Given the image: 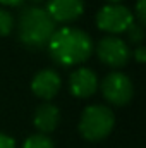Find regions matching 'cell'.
<instances>
[{
  "label": "cell",
  "mask_w": 146,
  "mask_h": 148,
  "mask_svg": "<svg viewBox=\"0 0 146 148\" xmlns=\"http://www.w3.org/2000/svg\"><path fill=\"white\" fill-rule=\"evenodd\" d=\"M132 23V12L119 3H108L102 7L96 14L98 28L107 33H126Z\"/></svg>",
  "instance_id": "277c9868"
},
{
  "label": "cell",
  "mask_w": 146,
  "mask_h": 148,
  "mask_svg": "<svg viewBox=\"0 0 146 148\" xmlns=\"http://www.w3.org/2000/svg\"><path fill=\"white\" fill-rule=\"evenodd\" d=\"M136 14H138L139 24H145V21H146V0H138V3H136Z\"/></svg>",
  "instance_id": "5bb4252c"
},
{
  "label": "cell",
  "mask_w": 146,
  "mask_h": 148,
  "mask_svg": "<svg viewBox=\"0 0 146 148\" xmlns=\"http://www.w3.org/2000/svg\"><path fill=\"white\" fill-rule=\"evenodd\" d=\"M45 10L53 19V23H72L83 14L84 2L83 0H48V7Z\"/></svg>",
  "instance_id": "52a82bcc"
},
{
  "label": "cell",
  "mask_w": 146,
  "mask_h": 148,
  "mask_svg": "<svg viewBox=\"0 0 146 148\" xmlns=\"http://www.w3.org/2000/svg\"><path fill=\"white\" fill-rule=\"evenodd\" d=\"M29 2H33V3H40V2H43V0H29Z\"/></svg>",
  "instance_id": "ac0fdd59"
},
{
  "label": "cell",
  "mask_w": 146,
  "mask_h": 148,
  "mask_svg": "<svg viewBox=\"0 0 146 148\" xmlns=\"http://www.w3.org/2000/svg\"><path fill=\"white\" fill-rule=\"evenodd\" d=\"M12 26H14V17L7 10L0 9V36L9 35L12 31Z\"/></svg>",
  "instance_id": "7c38bea8"
},
{
  "label": "cell",
  "mask_w": 146,
  "mask_h": 148,
  "mask_svg": "<svg viewBox=\"0 0 146 148\" xmlns=\"http://www.w3.org/2000/svg\"><path fill=\"white\" fill-rule=\"evenodd\" d=\"M0 148H16V143L10 136L7 134H0Z\"/></svg>",
  "instance_id": "9a60e30c"
},
{
  "label": "cell",
  "mask_w": 146,
  "mask_h": 148,
  "mask_svg": "<svg viewBox=\"0 0 146 148\" xmlns=\"http://www.w3.org/2000/svg\"><path fill=\"white\" fill-rule=\"evenodd\" d=\"M24 0H0V3H3V5H12V7H17V5H21Z\"/></svg>",
  "instance_id": "e0dca14e"
},
{
  "label": "cell",
  "mask_w": 146,
  "mask_h": 148,
  "mask_svg": "<svg viewBox=\"0 0 146 148\" xmlns=\"http://www.w3.org/2000/svg\"><path fill=\"white\" fill-rule=\"evenodd\" d=\"M108 2H112V3H119L120 0H108Z\"/></svg>",
  "instance_id": "d6986e66"
},
{
  "label": "cell",
  "mask_w": 146,
  "mask_h": 148,
  "mask_svg": "<svg viewBox=\"0 0 146 148\" xmlns=\"http://www.w3.org/2000/svg\"><path fill=\"white\" fill-rule=\"evenodd\" d=\"M96 52H98L100 60L110 67H122L131 59V50H129L127 43L119 36L102 38L96 47Z\"/></svg>",
  "instance_id": "8992f818"
},
{
  "label": "cell",
  "mask_w": 146,
  "mask_h": 148,
  "mask_svg": "<svg viewBox=\"0 0 146 148\" xmlns=\"http://www.w3.org/2000/svg\"><path fill=\"white\" fill-rule=\"evenodd\" d=\"M55 33V23L48 12L38 5H29L23 9L17 19L19 40L28 48H43L48 45L52 35Z\"/></svg>",
  "instance_id": "7a4b0ae2"
},
{
  "label": "cell",
  "mask_w": 146,
  "mask_h": 148,
  "mask_svg": "<svg viewBox=\"0 0 146 148\" xmlns=\"http://www.w3.org/2000/svg\"><path fill=\"white\" fill-rule=\"evenodd\" d=\"M102 93L113 105H126L134 93L132 81L122 73H110L102 81Z\"/></svg>",
  "instance_id": "5b68a950"
},
{
  "label": "cell",
  "mask_w": 146,
  "mask_h": 148,
  "mask_svg": "<svg viewBox=\"0 0 146 148\" xmlns=\"http://www.w3.org/2000/svg\"><path fill=\"white\" fill-rule=\"evenodd\" d=\"M134 55H136V60L138 62H145L146 60V50H145V47H138L136 48V52H134Z\"/></svg>",
  "instance_id": "2e32d148"
},
{
  "label": "cell",
  "mask_w": 146,
  "mask_h": 148,
  "mask_svg": "<svg viewBox=\"0 0 146 148\" xmlns=\"http://www.w3.org/2000/svg\"><path fill=\"white\" fill-rule=\"evenodd\" d=\"M69 86H71V91H72L74 97L86 98V97L93 95L96 91V88H98L96 74L91 69H88V67H81V69H77V71H74L71 74Z\"/></svg>",
  "instance_id": "9c48e42d"
},
{
  "label": "cell",
  "mask_w": 146,
  "mask_h": 148,
  "mask_svg": "<svg viewBox=\"0 0 146 148\" xmlns=\"http://www.w3.org/2000/svg\"><path fill=\"white\" fill-rule=\"evenodd\" d=\"M126 33H127V36H129V40H131L132 43H141V41H143V38H145L143 24H136V23H132V24H131V28H129Z\"/></svg>",
  "instance_id": "4fadbf2b"
},
{
  "label": "cell",
  "mask_w": 146,
  "mask_h": 148,
  "mask_svg": "<svg viewBox=\"0 0 146 148\" xmlns=\"http://www.w3.org/2000/svg\"><path fill=\"white\" fill-rule=\"evenodd\" d=\"M60 84H62V79L60 76L55 73L53 69H43L33 77L31 81V90L33 93L43 98V100H52L59 90H60Z\"/></svg>",
  "instance_id": "ba28073f"
},
{
  "label": "cell",
  "mask_w": 146,
  "mask_h": 148,
  "mask_svg": "<svg viewBox=\"0 0 146 148\" xmlns=\"http://www.w3.org/2000/svg\"><path fill=\"white\" fill-rule=\"evenodd\" d=\"M115 117L113 112L105 105H89L86 107L81 121H79V131L81 134L89 141H98L108 136L113 129Z\"/></svg>",
  "instance_id": "3957f363"
},
{
  "label": "cell",
  "mask_w": 146,
  "mask_h": 148,
  "mask_svg": "<svg viewBox=\"0 0 146 148\" xmlns=\"http://www.w3.org/2000/svg\"><path fill=\"white\" fill-rule=\"evenodd\" d=\"M23 148H55L53 147V141L45 136V134H33L26 140L24 147Z\"/></svg>",
  "instance_id": "8fae6325"
},
{
  "label": "cell",
  "mask_w": 146,
  "mask_h": 148,
  "mask_svg": "<svg viewBox=\"0 0 146 148\" xmlns=\"http://www.w3.org/2000/svg\"><path fill=\"white\" fill-rule=\"evenodd\" d=\"M59 121H60V112H59V109H57L53 103H50V102L41 103L36 110H35V119H33V122H35L36 129L41 131V134L52 133V131L57 127Z\"/></svg>",
  "instance_id": "30bf717a"
},
{
  "label": "cell",
  "mask_w": 146,
  "mask_h": 148,
  "mask_svg": "<svg viewBox=\"0 0 146 148\" xmlns=\"http://www.w3.org/2000/svg\"><path fill=\"white\" fill-rule=\"evenodd\" d=\"M46 47L52 59L62 66L81 64L88 60L93 52V41L89 35L71 26L55 29Z\"/></svg>",
  "instance_id": "6da1fadb"
}]
</instances>
